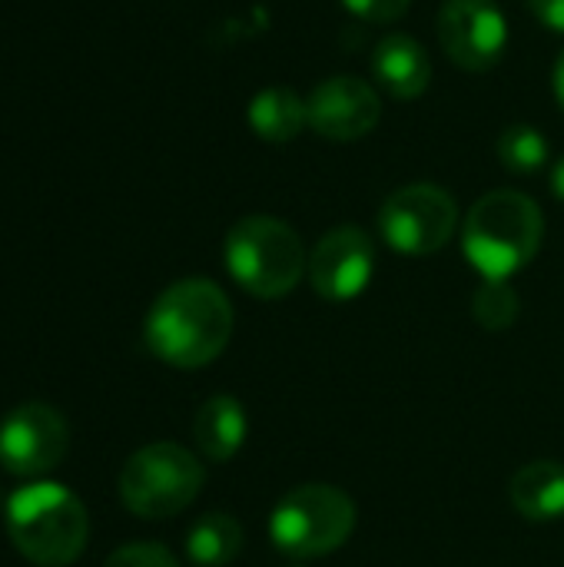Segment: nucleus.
Masks as SVG:
<instances>
[{"label": "nucleus", "instance_id": "obj_1", "mask_svg": "<svg viewBox=\"0 0 564 567\" xmlns=\"http://www.w3.org/2000/svg\"><path fill=\"white\" fill-rule=\"evenodd\" d=\"M233 302L209 279H180L156 296L143 322L146 349L173 369H203L233 339Z\"/></svg>", "mask_w": 564, "mask_h": 567}, {"label": "nucleus", "instance_id": "obj_2", "mask_svg": "<svg viewBox=\"0 0 564 567\" xmlns=\"http://www.w3.org/2000/svg\"><path fill=\"white\" fill-rule=\"evenodd\" d=\"M10 545L37 567H70L86 548L83 502L57 482H27L3 505Z\"/></svg>", "mask_w": 564, "mask_h": 567}, {"label": "nucleus", "instance_id": "obj_3", "mask_svg": "<svg viewBox=\"0 0 564 567\" xmlns=\"http://www.w3.org/2000/svg\"><path fill=\"white\" fill-rule=\"evenodd\" d=\"M545 216L539 203L519 189L482 196L462 223V249L482 279H509L522 272L542 249Z\"/></svg>", "mask_w": 564, "mask_h": 567}, {"label": "nucleus", "instance_id": "obj_4", "mask_svg": "<svg viewBox=\"0 0 564 567\" xmlns=\"http://www.w3.org/2000/svg\"><path fill=\"white\" fill-rule=\"evenodd\" d=\"M226 269L256 299L289 296L309 269L299 233L276 216H246L226 233Z\"/></svg>", "mask_w": 564, "mask_h": 567}, {"label": "nucleus", "instance_id": "obj_5", "mask_svg": "<svg viewBox=\"0 0 564 567\" xmlns=\"http://www.w3.org/2000/svg\"><path fill=\"white\" fill-rule=\"evenodd\" d=\"M356 532V502L336 485H299L279 498L269 515L273 545L296 558H322L349 542Z\"/></svg>", "mask_w": 564, "mask_h": 567}, {"label": "nucleus", "instance_id": "obj_6", "mask_svg": "<svg viewBox=\"0 0 564 567\" xmlns=\"http://www.w3.org/2000/svg\"><path fill=\"white\" fill-rule=\"evenodd\" d=\"M206 482L199 458L176 442H153L133 452L120 472L123 505L146 522H163L189 508Z\"/></svg>", "mask_w": 564, "mask_h": 567}, {"label": "nucleus", "instance_id": "obj_7", "mask_svg": "<svg viewBox=\"0 0 564 567\" xmlns=\"http://www.w3.org/2000/svg\"><path fill=\"white\" fill-rule=\"evenodd\" d=\"M459 226V203L435 183L396 189L379 209V233L402 256H432L449 246Z\"/></svg>", "mask_w": 564, "mask_h": 567}, {"label": "nucleus", "instance_id": "obj_8", "mask_svg": "<svg viewBox=\"0 0 564 567\" xmlns=\"http://www.w3.org/2000/svg\"><path fill=\"white\" fill-rule=\"evenodd\" d=\"M70 452V429L47 402H23L0 422V465L17 478H43Z\"/></svg>", "mask_w": 564, "mask_h": 567}, {"label": "nucleus", "instance_id": "obj_9", "mask_svg": "<svg viewBox=\"0 0 564 567\" xmlns=\"http://www.w3.org/2000/svg\"><path fill=\"white\" fill-rule=\"evenodd\" d=\"M435 30L445 56L469 73L492 70L509 47V23L495 0H445Z\"/></svg>", "mask_w": 564, "mask_h": 567}, {"label": "nucleus", "instance_id": "obj_10", "mask_svg": "<svg viewBox=\"0 0 564 567\" xmlns=\"http://www.w3.org/2000/svg\"><path fill=\"white\" fill-rule=\"evenodd\" d=\"M309 282L329 302H349L362 296L376 272L372 236L359 226H339L326 233L309 252Z\"/></svg>", "mask_w": 564, "mask_h": 567}, {"label": "nucleus", "instance_id": "obj_11", "mask_svg": "<svg viewBox=\"0 0 564 567\" xmlns=\"http://www.w3.org/2000/svg\"><path fill=\"white\" fill-rule=\"evenodd\" d=\"M306 106H309V130L336 143L362 140L382 120V103L376 86L366 83L362 76H346V73L322 80L309 93Z\"/></svg>", "mask_w": 564, "mask_h": 567}, {"label": "nucleus", "instance_id": "obj_12", "mask_svg": "<svg viewBox=\"0 0 564 567\" xmlns=\"http://www.w3.org/2000/svg\"><path fill=\"white\" fill-rule=\"evenodd\" d=\"M372 76L396 100H419L432 83V60L409 33H389L372 50Z\"/></svg>", "mask_w": 564, "mask_h": 567}, {"label": "nucleus", "instance_id": "obj_13", "mask_svg": "<svg viewBox=\"0 0 564 567\" xmlns=\"http://www.w3.org/2000/svg\"><path fill=\"white\" fill-rule=\"evenodd\" d=\"M246 432H249L246 409L233 395H213L196 409L193 442L206 462L226 465L229 458H236V452L246 442Z\"/></svg>", "mask_w": 564, "mask_h": 567}, {"label": "nucleus", "instance_id": "obj_14", "mask_svg": "<svg viewBox=\"0 0 564 567\" xmlns=\"http://www.w3.org/2000/svg\"><path fill=\"white\" fill-rule=\"evenodd\" d=\"M509 502L525 522L564 518V465L539 458L522 465L509 482Z\"/></svg>", "mask_w": 564, "mask_h": 567}, {"label": "nucleus", "instance_id": "obj_15", "mask_svg": "<svg viewBox=\"0 0 564 567\" xmlns=\"http://www.w3.org/2000/svg\"><path fill=\"white\" fill-rule=\"evenodd\" d=\"M246 120L266 143H293L309 126L306 100L289 86H266L249 100Z\"/></svg>", "mask_w": 564, "mask_h": 567}, {"label": "nucleus", "instance_id": "obj_16", "mask_svg": "<svg viewBox=\"0 0 564 567\" xmlns=\"http://www.w3.org/2000/svg\"><path fill=\"white\" fill-rule=\"evenodd\" d=\"M243 551V525L229 512H206L186 532V555L196 567H226Z\"/></svg>", "mask_w": 564, "mask_h": 567}, {"label": "nucleus", "instance_id": "obj_17", "mask_svg": "<svg viewBox=\"0 0 564 567\" xmlns=\"http://www.w3.org/2000/svg\"><path fill=\"white\" fill-rule=\"evenodd\" d=\"M548 156H552V146L539 126L515 123L499 136V159L505 169H512L519 176H532V173L545 169Z\"/></svg>", "mask_w": 564, "mask_h": 567}, {"label": "nucleus", "instance_id": "obj_18", "mask_svg": "<svg viewBox=\"0 0 564 567\" xmlns=\"http://www.w3.org/2000/svg\"><path fill=\"white\" fill-rule=\"evenodd\" d=\"M519 312H522V302H519V292L509 286V279H482L472 299V316L482 329L505 332L515 326Z\"/></svg>", "mask_w": 564, "mask_h": 567}, {"label": "nucleus", "instance_id": "obj_19", "mask_svg": "<svg viewBox=\"0 0 564 567\" xmlns=\"http://www.w3.org/2000/svg\"><path fill=\"white\" fill-rule=\"evenodd\" d=\"M103 567H180L176 558L163 548V545H150V542H136V545H123L116 548Z\"/></svg>", "mask_w": 564, "mask_h": 567}, {"label": "nucleus", "instance_id": "obj_20", "mask_svg": "<svg viewBox=\"0 0 564 567\" xmlns=\"http://www.w3.org/2000/svg\"><path fill=\"white\" fill-rule=\"evenodd\" d=\"M342 7L366 23H396L409 13L412 0H342Z\"/></svg>", "mask_w": 564, "mask_h": 567}, {"label": "nucleus", "instance_id": "obj_21", "mask_svg": "<svg viewBox=\"0 0 564 567\" xmlns=\"http://www.w3.org/2000/svg\"><path fill=\"white\" fill-rule=\"evenodd\" d=\"M532 13L555 33H564V0H529Z\"/></svg>", "mask_w": 564, "mask_h": 567}, {"label": "nucleus", "instance_id": "obj_22", "mask_svg": "<svg viewBox=\"0 0 564 567\" xmlns=\"http://www.w3.org/2000/svg\"><path fill=\"white\" fill-rule=\"evenodd\" d=\"M552 86H555V100H558V106L564 110V50L562 56L555 60V73H552Z\"/></svg>", "mask_w": 564, "mask_h": 567}, {"label": "nucleus", "instance_id": "obj_23", "mask_svg": "<svg viewBox=\"0 0 564 567\" xmlns=\"http://www.w3.org/2000/svg\"><path fill=\"white\" fill-rule=\"evenodd\" d=\"M552 193L564 203V156L555 163V169H552Z\"/></svg>", "mask_w": 564, "mask_h": 567}, {"label": "nucleus", "instance_id": "obj_24", "mask_svg": "<svg viewBox=\"0 0 564 567\" xmlns=\"http://www.w3.org/2000/svg\"><path fill=\"white\" fill-rule=\"evenodd\" d=\"M0 505H7V502H3V498H0Z\"/></svg>", "mask_w": 564, "mask_h": 567}]
</instances>
